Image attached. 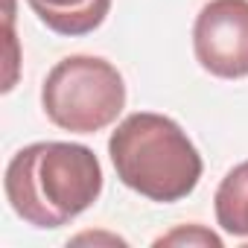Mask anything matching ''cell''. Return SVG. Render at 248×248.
Listing matches in <instances>:
<instances>
[{"instance_id":"6da1fadb","label":"cell","mask_w":248,"mask_h":248,"mask_svg":"<svg viewBox=\"0 0 248 248\" xmlns=\"http://www.w3.org/2000/svg\"><path fill=\"white\" fill-rule=\"evenodd\" d=\"M3 190L27 225L53 231L70 225L99 199L102 167L93 149L82 143L41 140L12 155Z\"/></svg>"},{"instance_id":"7a4b0ae2","label":"cell","mask_w":248,"mask_h":248,"mask_svg":"<svg viewBox=\"0 0 248 248\" xmlns=\"http://www.w3.org/2000/svg\"><path fill=\"white\" fill-rule=\"evenodd\" d=\"M108 155L117 178L149 202L187 199L202 178V155L172 117L135 111L111 132Z\"/></svg>"},{"instance_id":"3957f363","label":"cell","mask_w":248,"mask_h":248,"mask_svg":"<svg viewBox=\"0 0 248 248\" xmlns=\"http://www.w3.org/2000/svg\"><path fill=\"white\" fill-rule=\"evenodd\" d=\"M41 105L53 126L76 135H93L126 108V82L99 56H67L44 79Z\"/></svg>"},{"instance_id":"277c9868","label":"cell","mask_w":248,"mask_h":248,"mask_svg":"<svg viewBox=\"0 0 248 248\" xmlns=\"http://www.w3.org/2000/svg\"><path fill=\"white\" fill-rule=\"evenodd\" d=\"M193 53L210 76H248V0L204 3L193 24Z\"/></svg>"},{"instance_id":"5b68a950","label":"cell","mask_w":248,"mask_h":248,"mask_svg":"<svg viewBox=\"0 0 248 248\" xmlns=\"http://www.w3.org/2000/svg\"><path fill=\"white\" fill-rule=\"evenodd\" d=\"M27 3L47 30L70 38L93 32L111 9V0H27Z\"/></svg>"},{"instance_id":"8992f818","label":"cell","mask_w":248,"mask_h":248,"mask_svg":"<svg viewBox=\"0 0 248 248\" xmlns=\"http://www.w3.org/2000/svg\"><path fill=\"white\" fill-rule=\"evenodd\" d=\"M216 222L228 236L248 242V161L233 167L213 196Z\"/></svg>"},{"instance_id":"52a82bcc","label":"cell","mask_w":248,"mask_h":248,"mask_svg":"<svg viewBox=\"0 0 248 248\" xmlns=\"http://www.w3.org/2000/svg\"><path fill=\"white\" fill-rule=\"evenodd\" d=\"M155 245H213V248H222V239L213 231H204L202 225H187V228H175L172 233L155 239Z\"/></svg>"}]
</instances>
